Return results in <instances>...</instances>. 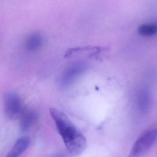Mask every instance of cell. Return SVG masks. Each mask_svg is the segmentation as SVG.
I'll use <instances>...</instances> for the list:
<instances>
[{"label":"cell","instance_id":"obj_3","mask_svg":"<svg viewBox=\"0 0 157 157\" xmlns=\"http://www.w3.org/2000/svg\"><path fill=\"white\" fill-rule=\"evenodd\" d=\"M4 111L6 118L10 120L19 119L25 110L20 97L15 92L8 91L3 96Z\"/></svg>","mask_w":157,"mask_h":157},{"label":"cell","instance_id":"obj_4","mask_svg":"<svg viewBox=\"0 0 157 157\" xmlns=\"http://www.w3.org/2000/svg\"><path fill=\"white\" fill-rule=\"evenodd\" d=\"M30 142V139L27 136L19 138L5 157H19L28 149Z\"/></svg>","mask_w":157,"mask_h":157},{"label":"cell","instance_id":"obj_8","mask_svg":"<svg viewBox=\"0 0 157 157\" xmlns=\"http://www.w3.org/2000/svg\"><path fill=\"white\" fill-rule=\"evenodd\" d=\"M138 32L144 36H152L157 33V25L155 24H145L138 27Z\"/></svg>","mask_w":157,"mask_h":157},{"label":"cell","instance_id":"obj_6","mask_svg":"<svg viewBox=\"0 0 157 157\" xmlns=\"http://www.w3.org/2000/svg\"><path fill=\"white\" fill-rule=\"evenodd\" d=\"M138 108L143 113H146L149 111L151 105V98L149 92L145 89H143L138 95Z\"/></svg>","mask_w":157,"mask_h":157},{"label":"cell","instance_id":"obj_5","mask_svg":"<svg viewBox=\"0 0 157 157\" xmlns=\"http://www.w3.org/2000/svg\"><path fill=\"white\" fill-rule=\"evenodd\" d=\"M19 119L20 130L21 131L26 132L29 130L35 122L36 119V115L33 111L25 109Z\"/></svg>","mask_w":157,"mask_h":157},{"label":"cell","instance_id":"obj_7","mask_svg":"<svg viewBox=\"0 0 157 157\" xmlns=\"http://www.w3.org/2000/svg\"><path fill=\"white\" fill-rule=\"evenodd\" d=\"M42 42L41 35L35 33L30 35L26 42L27 49L30 51H34L39 48Z\"/></svg>","mask_w":157,"mask_h":157},{"label":"cell","instance_id":"obj_1","mask_svg":"<svg viewBox=\"0 0 157 157\" xmlns=\"http://www.w3.org/2000/svg\"><path fill=\"white\" fill-rule=\"evenodd\" d=\"M49 111L70 154L76 156L82 154L86 147V137L63 112L54 108H50Z\"/></svg>","mask_w":157,"mask_h":157},{"label":"cell","instance_id":"obj_2","mask_svg":"<svg viewBox=\"0 0 157 157\" xmlns=\"http://www.w3.org/2000/svg\"><path fill=\"white\" fill-rule=\"evenodd\" d=\"M157 141V124L150 127L139 136L134 144L128 157H141L147 153Z\"/></svg>","mask_w":157,"mask_h":157}]
</instances>
